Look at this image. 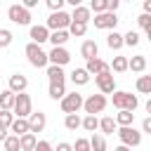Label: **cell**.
I'll return each instance as SVG.
<instances>
[{"label": "cell", "mask_w": 151, "mask_h": 151, "mask_svg": "<svg viewBox=\"0 0 151 151\" xmlns=\"http://www.w3.org/2000/svg\"><path fill=\"white\" fill-rule=\"evenodd\" d=\"M111 99H113V106H116L118 111H132V113H134V109L139 106V99H137V94H132V92H125V90H116Z\"/></svg>", "instance_id": "cell-1"}, {"label": "cell", "mask_w": 151, "mask_h": 151, "mask_svg": "<svg viewBox=\"0 0 151 151\" xmlns=\"http://www.w3.org/2000/svg\"><path fill=\"white\" fill-rule=\"evenodd\" d=\"M26 57H28V64L35 66V68H45V66H50V57H47V52H45L40 45H35V42H28V45H26Z\"/></svg>", "instance_id": "cell-2"}, {"label": "cell", "mask_w": 151, "mask_h": 151, "mask_svg": "<svg viewBox=\"0 0 151 151\" xmlns=\"http://www.w3.org/2000/svg\"><path fill=\"white\" fill-rule=\"evenodd\" d=\"M83 104H85V97H83L80 92H68V94L61 99V111H64L66 116H71V113H78V111L83 109Z\"/></svg>", "instance_id": "cell-3"}, {"label": "cell", "mask_w": 151, "mask_h": 151, "mask_svg": "<svg viewBox=\"0 0 151 151\" xmlns=\"http://www.w3.org/2000/svg\"><path fill=\"white\" fill-rule=\"evenodd\" d=\"M12 113H14L17 118H31V113H33V101H31V97H28L26 92L17 94V101H14Z\"/></svg>", "instance_id": "cell-4"}, {"label": "cell", "mask_w": 151, "mask_h": 151, "mask_svg": "<svg viewBox=\"0 0 151 151\" xmlns=\"http://www.w3.org/2000/svg\"><path fill=\"white\" fill-rule=\"evenodd\" d=\"M7 17H9L12 24H19V26H28L31 24V12L24 5H9L7 7Z\"/></svg>", "instance_id": "cell-5"}, {"label": "cell", "mask_w": 151, "mask_h": 151, "mask_svg": "<svg viewBox=\"0 0 151 151\" xmlns=\"http://www.w3.org/2000/svg\"><path fill=\"white\" fill-rule=\"evenodd\" d=\"M71 14H66V12H54V14H50V19H47V28L54 33V31H68V26H71Z\"/></svg>", "instance_id": "cell-6"}, {"label": "cell", "mask_w": 151, "mask_h": 151, "mask_svg": "<svg viewBox=\"0 0 151 151\" xmlns=\"http://www.w3.org/2000/svg\"><path fill=\"white\" fill-rule=\"evenodd\" d=\"M106 94H90L87 99H85V104H83V109H85V113L87 116H97V113H101L104 109H106Z\"/></svg>", "instance_id": "cell-7"}, {"label": "cell", "mask_w": 151, "mask_h": 151, "mask_svg": "<svg viewBox=\"0 0 151 151\" xmlns=\"http://www.w3.org/2000/svg\"><path fill=\"white\" fill-rule=\"evenodd\" d=\"M118 139L123 146L132 149V146H139L142 144V132L134 130V127H118Z\"/></svg>", "instance_id": "cell-8"}, {"label": "cell", "mask_w": 151, "mask_h": 151, "mask_svg": "<svg viewBox=\"0 0 151 151\" xmlns=\"http://www.w3.org/2000/svg\"><path fill=\"white\" fill-rule=\"evenodd\" d=\"M94 83L99 87V94H113L116 92V78H113L111 71H106L101 76H94Z\"/></svg>", "instance_id": "cell-9"}, {"label": "cell", "mask_w": 151, "mask_h": 151, "mask_svg": "<svg viewBox=\"0 0 151 151\" xmlns=\"http://www.w3.org/2000/svg\"><path fill=\"white\" fill-rule=\"evenodd\" d=\"M94 28H101V31H116V24H118V17L113 12H104V14H94Z\"/></svg>", "instance_id": "cell-10"}, {"label": "cell", "mask_w": 151, "mask_h": 151, "mask_svg": "<svg viewBox=\"0 0 151 151\" xmlns=\"http://www.w3.org/2000/svg\"><path fill=\"white\" fill-rule=\"evenodd\" d=\"M47 57H50V64H52V66H61V68L71 61V54H68L66 47H52V50L47 52Z\"/></svg>", "instance_id": "cell-11"}, {"label": "cell", "mask_w": 151, "mask_h": 151, "mask_svg": "<svg viewBox=\"0 0 151 151\" xmlns=\"http://www.w3.org/2000/svg\"><path fill=\"white\" fill-rule=\"evenodd\" d=\"M50 28L47 26H42V24H38V26H31V31H28V38H31V42H35V45H42V42H47L50 40Z\"/></svg>", "instance_id": "cell-12"}, {"label": "cell", "mask_w": 151, "mask_h": 151, "mask_svg": "<svg viewBox=\"0 0 151 151\" xmlns=\"http://www.w3.org/2000/svg\"><path fill=\"white\" fill-rule=\"evenodd\" d=\"M7 85H9L7 90H12L14 94H21V92H26V87H28V78H26L24 73H12Z\"/></svg>", "instance_id": "cell-13"}, {"label": "cell", "mask_w": 151, "mask_h": 151, "mask_svg": "<svg viewBox=\"0 0 151 151\" xmlns=\"http://www.w3.org/2000/svg\"><path fill=\"white\" fill-rule=\"evenodd\" d=\"M85 71L90 73V76H101V73H106V71H111V64H106L104 59H90L87 64H85Z\"/></svg>", "instance_id": "cell-14"}, {"label": "cell", "mask_w": 151, "mask_h": 151, "mask_svg": "<svg viewBox=\"0 0 151 151\" xmlns=\"http://www.w3.org/2000/svg\"><path fill=\"white\" fill-rule=\"evenodd\" d=\"M28 125H31V132H33V134H35V132H42L45 125H47V116H45L42 111H33L31 118H28Z\"/></svg>", "instance_id": "cell-15"}, {"label": "cell", "mask_w": 151, "mask_h": 151, "mask_svg": "<svg viewBox=\"0 0 151 151\" xmlns=\"http://www.w3.org/2000/svg\"><path fill=\"white\" fill-rule=\"evenodd\" d=\"M97 54H99V45H97L94 40H85V42L80 45V57H83L85 61L97 59Z\"/></svg>", "instance_id": "cell-16"}, {"label": "cell", "mask_w": 151, "mask_h": 151, "mask_svg": "<svg viewBox=\"0 0 151 151\" xmlns=\"http://www.w3.org/2000/svg\"><path fill=\"white\" fill-rule=\"evenodd\" d=\"M47 94H50V99H54V101L59 99V101H61V99L68 94V92H66V83H50Z\"/></svg>", "instance_id": "cell-17"}, {"label": "cell", "mask_w": 151, "mask_h": 151, "mask_svg": "<svg viewBox=\"0 0 151 151\" xmlns=\"http://www.w3.org/2000/svg\"><path fill=\"white\" fill-rule=\"evenodd\" d=\"M99 130H101V134H113V132H118V123H116V118H111V116L99 118Z\"/></svg>", "instance_id": "cell-18"}, {"label": "cell", "mask_w": 151, "mask_h": 151, "mask_svg": "<svg viewBox=\"0 0 151 151\" xmlns=\"http://www.w3.org/2000/svg\"><path fill=\"white\" fill-rule=\"evenodd\" d=\"M12 134H17V137H24V134H28L31 132V125H28V118H17L14 123H12Z\"/></svg>", "instance_id": "cell-19"}, {"label": "cell", "mask_w": 151, "mask_h": 151, "mask_svg": "<svg viewBox=\"0 0 151 151\" xmlns=\"http://www.w3.org/2000/svg\"><path fill=\"white\" fill-rule=\"evenodd\" d=\"M14 101H17V94L12 90H2L0 92V109L2 111H12L14 109Z\"/></svg>", "instance_id": "cell-20"}, {"label": "cell", "mask_w": 151, "mask_h": 151, "mask_svg": "<svg viewBox=\"0 0 151 151\" xmlns=\"http://www.w3.org/2000/svg\"><path fill=\"white\" fill-rule=\"evenodd\" d=\"M71 19H73V21H78V24H87V21L92 19V12H90V7H83V5H80V7H76V9H73Z\"/></svg>", "instance_id": "cell-21"}, {"label": "cell", "mask_w": 151, "mask_h": 151, "mask_svg": "<svg viewBox=\"0 0 151 151\" xmlns=\"http://www.w3.org/2000/svg\"><path fill=\"white\" fill-rule=\"evenodd\" d=\"M68 38H71L68 31H54V33H50V42H52V47H64V45L68 42Z\"/></svg>", "instance_id": "cell-22"}, {"label": "cell", "mask_w": 151, "mask_h": 151, "mask_svg": "<svg viewBox=\"0 0 151 151\" xmlns=\"http://www.w3.org/2000/svg\"><path fill=\"white\" fill-rule=\"evenodd\" d=\"M111 68H113V73H125V71H130V59L123 57V54H118V57H113Z\"/></svg>", "instance_id": "cell-23"}, {"label": "cell", "mask_w": 151, "mask_h": 151, "mask_svg": "<svg viewBox=\"0 0 151 151\" xmlns=\"http://www.w3.org/2000/svg\"><path fill=\"white\" fill-rule=\"evenodd\" d=\"M47 78H50V83H66V73H64V68L61 66H47Z\"/></svg>", "instance_id": "cell-24"}, {"label": "cell", "mask_w": 151, "mask_h": 151, "mask_svg": "<svg viewBox=\"0 0 151 151\" xmlns=\"http://www.w3.org/2000/svg\"><path fill=\"white\" fill-rule=\"evenodd\" d=\"M106 45H109L111 50H120V47L125 45V38H123V33H118V31H111V33L106 35Z\"/></svg>", "instance_id": "cell-25"}, {"label": "cell", "mask_w": 151, "mask_h": 151, "mask_svg": "<svg viewBox=\"0 0 151 151\" xmlns=\"http://www.w3.org/2000/svg\"><path fill=\"white\" fill-rule=\"evenodd\" d=\"M130 71H134V73H144V71H146V57H144V54H134V57H130Z\"/></svg>", "instance_id": "cell-26"}, {"label": "cell", "mask_w": 151, "mask_h": 151, "mask_svg": "<svg viewBox=\"0 0 151 151\" xmlns=\"http://www.w3.org/2000/svg\"><path fill=\"white\" fill-rule=\"evenodd\" d=\"M71 80H73V85H87V83H90V73H87L85 68H73Z\"/></svg>", "instance_id": "cell-27"}, {"label": "cell", "mask_w": 151, "mask_h": 151, "mask_svg": "<svg viewBox=\"0 0 151 151\" xmlns=\"http://www.w3.org/2000/svg\"><path fill=\"white\" fill-rule=\"evenodd\" d=\"M132 120H134V113L132 111H118V116H116L118 127H132Z\"/></svg>", "instance_id": "cell-28"}, {"label": "cell", "mask_w": 151, "mask_h": 151, "mask_svg": "<svg viewBox=\"0 0 151 151\" xmlns=\"http://www.w3.org/2000/svg\"><path fill=\"white\" fill-rule=\"evenodd\" d=\"M19 139H21V151H35L38 137H35L33 132H28V134H24V137H19Z\"/></svg>", "instance_id": "cell-29"}, {"label": "cell", "mask_w": 151, "mask_h": 151, "mask_svg": "<svg viewBox=\"0 0 151 151\" xmlns=\"http://www.w3.org/2000/svg\"><path fill=\"white\" fill-rule=\"evenodd\" d=\"M64 127L73 132V130H78V127H83V118H80L78 113H71V116H66V118H64Z\"/></svg>", "instance_id": "cell-30"}, {"label": "cell", "mask_w": 151, "mask_h": 151, "mask_svg": "<svg viewBox=\"0 0 151 151\" xmlns=\"http://www.w3.org/2000/svg\"><path fill=\"white\" fill-rule=\"evenodd\" d=\"M2 146H5V151H21V139H19L17 134H9V137L2 142Z\"/></svg>", "instance_id": "cell-31"}, {"label": "cell", "mask_w": 151, "mask_h": 151, "mask_svg": "<svg viewBox=\"0 0 151 151\" xmlns=\"http://www.w3.org/2000/svg\"><path fill=\"white\" fill-rule=\"evenodd\" d=\"M137 92L151 94V76H139L137 78Z\"/></svg>", "instance_id": "cell-32"}, {"label": "cell", "mask_w": 151, "mask_h": 151, "mask_svg": "<svg viewBox=\"0 0 151 151\" xmlns=\"http://www.w3.org/2000/svg\"><path fill=\"white\" fill-rule=\"evenodd\" d=\"M68 33H71L73 38H83V35L87 33V24H78V21H71V26H68Z\"/></svg>", "instance_id": "cell-33"}, {"label": "cell", "mask_w": 151, "mask_h": 151, "mask_svg": "<svg viewBox=\"0 0 151 151\" xmlns=\"http://www.w3.org/2000/svg\"><path fill=\"white\" fill-rule=\"evenodd\" d=\"M90 146H92V151H106V139H104V134H92V137H90Z\"/></svg>", "instance_id": "cell-34"}, {"label": "cell", "mask_w": 151, "mask_h": 151, "mask_svg": "<svg viewBox=\"0 0 151 151\" xmlns=\"http://www.w3.org/2000/svg\"><path fill=\"white\" fill-rule=\"evenodd\" d=\"M90 12H94V14L109 12V0H92V2H90Z\"/></svg>", "instance_id": "cell-35"}, {"label": "cell", "mask_w": 151, "mask_h": 151, "mask_svg": "<svg viewBox=\"0 0 151 151\" xmlns=\"http://www.w3.org/2000/svg\"><path fill=\"white\" fill-rule=\"evenodd\" d=\"M83 130H87V132L99 130V118H97V116H85V118H83Z\"/></svg>", "instance_id": "cell-36"}, {"label": "cell", "mask_w": 151, "mask_h": 151, "mask_svg": "<svg viewBox=\"0 0 151 151\" xmlns=\"http://www.w3.org/2000/svg\"><path fill=\"white\" fill-rule=\"evenodd\" d=\"M17 120V116L12 113V111H0V127H12V123Z\"/></svg>", "instance_id": "cell-37"}, {"label": "cell", "mask_w": 151, "mask_h": 151, "mask_svg": "<svg viewBox=\"0 0 151 151\" xmlns=\"http://www.w3.org/2000/svg\"><path fill=\"white\" fill-rule=\"evenodd\" d=\"M12 40H14L12 31H9V28H0V50L9 47V45H12Z\"/></svg>", "instance_id": "cell-38"}, {"label": "cell", "mask_w": 151, "mask_h": 151, "mask_svg": "<svg viewBox=\"0 0 151 151\" xmlns=\"http://www.w3.org/2000/svg\"><path fill=\"white\" fill-rule=\"evenodd\" d=\"M123 38H125V45H127V47H134V45H139V33H137V31H127Z\"/></svg>", "instance_id": "cell-39"}, {"label": "cell", "mask_w": 151, "mask_h": 151, "mask_svg": "<svg viewBox=\"0 0 151 151\" xmlns=\"http://www.w3.org/2000/svg\"><path fill=\"white\" fill-rule=\"evenodd\" d=\"M73 151H92V146H90V139H85V137H78V139H76V144H73Z\"/></svg>", "instance_id": "cell-40"}, {"label": "cell", "mask_w": 151, "mask_h": 151, "mask_svg": "<svg viewBox=\"0 0 151 151\" xmlns=\"http://www.w3.org/2000/svg\"><path fill=\"white\" fill-rule=\"evenodd\" d=\"M47 7H50L52 14L54 12H64V0H47Z\"/></svg>", "instance_id": "cell-41"}, {"label": "cell", "mask_w": 151, "mask_h": 151, "mask_svg": "<svg viewBox=\"0 0 151 151\" xmlns=\"http://www.w3.org/2000/svg\"><path fill=\"white\" fill-rule=\"evenodd\" d=\"M137 24H139V28H144V31H146V28H149V26H151V17H149V14H144V12H142V14H139V17H137Z\"/></svg>", "instance_id": "cell-42"}, {"label": "cell", "mask_w": 151, "mask_h": 151, "mask_svg": "<svg viewBox=\"0 0 151 151\" xmlns=\"http://www.w3.org/2000/svg\"><path fill=\"white\" fill-rule=\"evenodd\" d=\"M35 151H54V149H52V144H50V142H45V139H38V146H35Z\"/></svg>", "instance_id": "cell-43"}, {"label": "cell", "mask_w": 151, "mask_h": 151, "mask_svg": "<svg viewBox=\"0 0 151 151\" xmlns=\"http://www.w3.org/2000/svg\"><path fill=\"white\" fill-rule=\"evenodd\" d=\"M142 132H146V134H151V116H146V118L142 120Z\"/></svg>", "instance_id": "cell-44"}, {"label": "cell", "mask_w": 151, "mask_h": 151, "mask_svg": "<svg viewBox=\"0 0 151 151\" xmlns=\"http://www.w3.org/2000/svg\"><path fill=\"white\" fill-rule=\"evenodd\" d=\"M54 151H73V144H68V142H59Z\"/></svg>", "instance_id": "cell-45"}, {"label": "cell", "mask_w": 151, "mask_h": 151, "mask_svg": "<svg viewBox=\"0 0 151 151\" xmlns=\"http://www.w3.org/2000/svg\"><path fill=\"white\" fill-rule=\"evenodd\" d=\"M21 5H24V7H26V9H28V12H31V9H33V7H35V5H38V0H24V2H21Z\"/></svg>", "instance_id": "cell-46"}, {"label": "cell", "mask_w": 151, "mask_h": 151, "mask_svg": "<svg viewBox=\"0 0 151 151\" xmlns=\"http://www.w3.org/2000/svg\"><path fill=\"white\" fill-rule=\"evenodd\" d=\"M118 5H120L118 0H109V12H113V14H116V9H118Z\"/></svg>", "instance_id": "cell-47"}, {"label": "cell", "mask_w": 151, "mask_h": 151, "mask_svg": "<svg viewBox=\"0 0 151 151\" xmlns=\"http://www.w3.org/2000/svg\"><path fill=\"white\" fill-rule=\"evenodd\" d=\"M144 14L151 17V0H144Z\"/></svg>", "instance_id": "cell-48"}, {"label": "cell", "mask_w": 151, "mask_h": 151, "mask_svg": "<svg viewBox=\"0 0 151 151\" xmlns=\"http://www.w3.org/2000/svg\"><path fill=\"white\" fill-rule=\"evenodd\" d=\"M9 134H7V127H0V142H5Z\"/></svg>", "instance_id": "cell-49"}, {"label": "cell", "mask_w": 151, "mask_h": 151, "mask_svg": "<svg viewBox=\"0 0 151 151\" xmlns=\"http://www.w3.org/2000/svg\"><path fill=\"white\" fill-rule=\"evenodd\" d=\"M113 151H130V149H127V146H123V144H118V146H116Z\"/></svg>", "instance_id": "cell-50"}, {"label": "cell", "mask_w": 151, "mask_h": 151, "mask_svg": "<svg viewBox=\"0 0 151 151\" xmlns=\"http://www.w3.org/2000/svg\"><path fill=\"white\" fill-rule=\"evenodd\" d=\"M146 113L151 116V97H149V101H146Z\"/></svg>", "instance_id": "cell-51"}, {"label": "cell", "mask_w": 151, "mask_h": 151, "mask_svg": "<svg viewBox=\"0 0 151 151\" xmlns=\"http://www.w3.org/2000/svg\"><path fill=\"white\" fill-rule=\"evenodd\" d=\"M146 38H149V40H151V26H149V28H146Z\"/></svg>", "instance_id": "cell-52"}, {"label": "cell", "mask_w": 151, "mask_h": 151, "mask_svg": "<svg viewBox=\"0 0 151 151\" xmlns=\"http://www.w3.org/2000/svg\"><path fill=\"white\" fill-rule=\"evenodd\" d=\"M0 111H2V109H0Z\"/></svg>", "instance_id": "cell-53"}]
</instances>
